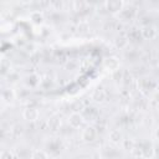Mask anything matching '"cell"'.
Returning a JSON list of instances; mask_svg holds the SVG:
<instances>
[{"instance_id": "7a4b0ae2", "label": "cell", "mask_w": 159, "mask_h": 159, "mask_svg": "<svg viewBox=\"0 0 159 159\" xmlns=\"http://www.w3.org/2000/svg\"><path fill=\"white\" fill-rule=\"evenodd\" d=\"M137 145L140 150L142 159H153V158H155V147H154L153 142L143 140L142 143H139Z\"/></svg>"}, {"instance_id": "cb8c5ba5", "label": "cell", "mask_w": 159, "mask_h": 159, "mask_svg": "<svg viewBox=\"0 0 159 159\" xmlns=\"http://www.w3.org/2000/svg\"><path fill=\"white\" fill-rule=\"evenodd\" d=\"M0 159H15V155L10 149H4L0 153Z\"/></svg>"}, {"instance_id": "484cf974", "label": "cell", "mask_w": 159, "mask_h": 159, "mask_svg": "<svg viewBox=\"0 0 159 159\" xmlns=\"http://www.w3.org/2000/svg\"><path fill=\"white\" fill-rule=\"evenodd\" d=\"M127 37H128V40H129V41H130V40H138L139 37H142V36H140V31H139V30L133 29V30L128 34V36H127Z\"/></svg>"}, {"instance_id": "8992f818", "label": "cell", "mask_w": 159, "mask_h": 159, "mask_svg": "<svg viewBox=\"0 0 159 159\" xmlns=\"http://www.w3.org/2000/svg\"><path fill=\"white\" fill-rule=\"evenodd\" d=\"M97 135H98V132L97 129L93 127V125H86L83 129H82V133H81V139L82 142L84 143H93L96 139H97Z\"/></svg>"}, {"instance_id": "52a82bcc", "label": "cell", "mask_w": 159, "mask_h": 159, "mask_svg": "<svg viewBox=\"0 0 159 159\" xmlns=\"http://www.w3.org/2000/svg\"><path fill=\"white\" fill-rule=\"evenodd\" d=\"M84 122H96L99 117V111L96 108V107H92V106H87L83 108V111L81 112Z\"/></svg>"}, {"instance_id": "30bf717a", "label": "cell", "mask_w": 159, "mask_h": 159, "mask_svg": "<svg viewBox=\"0 0 159 159\" xmlns=\"http://www.w3.org/2000/svg\"><path fill=\"white\" fill-rule=\"evenodd\" d=\"M67 122H68V124H70L71 128L78 129V128H81V127L83 125L84 119H83V117H82V114H81L80 112H72V113L67 117Z\"/></svg>"}, {"instance_id": "d4e9b609", "label": "cell", "mask_w": 159, "mask_h": 159, "mask_svg": "<svg viewBox=\"0 0 159 159\" xmlns=\"http://www.w3.org/2000/svg\"><path fill=\"white\" fill-rule=\"evenodd\" d=\"M72 6H73V10H76V11H82V10H84V7L87 6V2H84V1H73V2H72Z\"/></svg>"}, {"instance_id": "9c48e42d", "label": "cell", "mask_w": 159, "mask_h": 159, "mask_svg": "<svg viewBox=\"0 0 159 159\" xmlns=\"http://www.w3.org/2000/svg\"><path fill=\"white\" fill-rule=\"evenodd\" d=\"M22 118L30 123L37 122L40 118V111L36 107H26L22 111Z\"/></svg>"}, {"instance_id": "9a60e30c", "label": "cell", "mask_w": 159, "mask_h": 159, "mask_svg": "<svg viewBox=\"0 0 159 159\" xmlns=\"http://www.w3.org/2000/svg\"><path fill=\"white\" fill-rule=\"evenodd\" d=\"M106 97H107V93H106L104 88H103V87H99V86L96 87V88L92 91V93H91V98H92L93 102H96V103H102V102H104Z\"/></svg>"}, {"instance_id": "d6986e66", "label": "cell", "mask_w": 159, "mask_h": 159, "mask_svg": "<svg viewBox=\"0 0 159 159\" xmlns=\"http://www.w3.org/2000/svg\"><path fill=\"white\" fill-rule=\"evenodd\" d=\"M122 148L125 150V152H129V153H132V150L135 148V145H137V143H135V140L133 139V138H124L123 140H122Z\"/></svg>"}, {"instance_id": "44dd1931", "label": "cell", "mask_w": 159, "mask_h": 159, "mask_svg": "<svg viewBox=\"0 0 159 159\" xmlns=\"http://www.w3.org/2000/svg\"><path fill=\"white\" fill-rule=\"evenodd\" d=\"M30 159H48V154H47V152H45V150L36 149V150H32V152H31Z\"/></svg>"}, {"instance_id": "7402d4cb", "label": "cell", "mask_w": 159, "mask_h": 159, "mask_svg": "<svg viewBox=\"0 0 159 159\" xmlns=\"http://www.w3.org/2000/svg\"><path fill=\"white\" fill-rule=\"evenodd\" d=\"M6 78H7V82H9V83H16V82H19V80H20V75H19L16 71L11 70V71L6 75Z\"/></svg>"}, {"instance_id": "4fadbf2b", "label": "cell", "mask_w": 159, "mask_h": 159, "mask_svg": "<svg viewBox=\"0 0 159 159\" xmlns=\"http://www.w3.org/2000/svg\"><path fill=\"white\" fill-rule=\"evenodd\" d=\"M123 139H124L123 133H122L119 129L114 128V129L109 130V133H108V140H109L112 144L119 145V144H122V140H123Z\"/></svg>"}, {"instance_id": "5bb4252c", "label": "cell", "mask_w": 159, "mask_h": 159, "mask_svg": "<svg viewBox=\"0 0 159 159\" xmlns=\"http://www.w3.org/2000/svg\"><path fill=\"white\" fill-rule=\"evenodd\" d=\"M29 19L36 26H41L45 22V15H43V12L41 10H34V11H31L30 15H29Z\"/></svg>"}, {"instance_id": "f1b7e54d", "label": "cell", "mask_w": 159, "mask_h": 159, "mask_svg": "<svg viewBox=\"0 0 159 159\" xmlns=\"http://www.w3.org/2000/svg\"><path fill=\"white\" fill-rule=\"evenodd\" d=\"M81 159H91V158H81Z\"/></svg>"}, {"instance_id": "e0dca14e", "label": "cell", "mask_w": 159, "mask_h": 159, "mask_svg": "<svg viewBox=\"0 0 159 159\" xmlns=\"http://www.w3.org/2000/svg\"><path fill=\"white\" fill-rule=\"evenodd\" d=\"M47 128H48L51 132H53V133L58 132L60 128H61V119H60V117H57V116L50 117V118L47 119Z\"/></svg>"}, {"instance_id": "83f0119b", "label": "cell", "mask_w": 159, "mask_h": 159, "mask_svg": "<svg viewBox=\"0 0 159 159\" xmlns=\"http://www.w3.org/2000/svg\"><path fill=\"white\" fill-rule=\"evenodd\" d=\"M154 137H155V139L159 142V125L155 128V130H154Z\"/></svg>"}, {"instance_id": "ac0fdd59", "label": "cell", "mask_w": 159, "mask_h": 159, "mask_svg": "<svg viewBox=\"0 0 159 159\" xmlns=\"http://www.w3.org/2000/svg\"><path fill=\"white\" fill-rule=\"evenodd\" d=\"M114 45H116V47L119 48V50H127V47H128V45H129V40H128L127 36H123V35H122V36L116 37Z\"/></svg>"}, {"instance_id": "7c38bea8", "label": "cell", "mask_w": 159, "mask_h": 159, "mask_svg": "<svg viewBox=\"0 0 159 159\" xmlns=\"http://www.w3.org/2000/svg\"><path fill=\"white\" fill-rule=\"evenodd\" d=\"M103 66H104V68H106L107 71H109L111 73H113V72H116V71L119 70V67H120V62H119V60H118L117 57H114V56H109V57H107V58L104 60Z\"/></svg>"}, {"instance_id": "8fae6325", "label": "cell", "mask_w": 159, "mask_h": 159, "mask_svg": "<svg viewBox=\"0 0 159 159\" xmlns=\"http://www.w3.org/2000/svg\"><path fill=\"white\" fill-rule=\"evenodd\" d=\"M140 36L147 41H152L158 36V30L152 25H144L140 29Z\"/></svg>"}, {"instance_id": "f546056e", "label": "cell", "mask_w": 159, "mask_h": 159, "mask_svg": "<svg viewBox=\"0 0 159 159\" xmlns=\"http://www.w3.org/2000/svg\"><path fill=\"white\" fill-rule=\"evenodd\" d=\"M153 159H157V158H153Z\"/></svg>"}, {"instance_id": "6da1fadb", "label": "cell", "mask_w": 159, "mask_h": 159, "mask_svg": "<svg viewBox=\"0 0 159 159\" xmlns=\"http://www.w3.org/2000/svg\"><path fill=\"white\" fill-rule=\"evenodd\" d=\"M137 12L138 11H137V7L135 6H133V5H125L119 11V14L116 15V19L118 21H120V22H130L132 20L135 19Z\"/></svg>"}, {"instance_id": "2e32d148", "label": "cell", "mask_w": 159, "mask_h": 159, "mask_svg": "<svg viewBox=\"0 0 159 159\" xmlns=\"http://www.w3.org/2000/svg\"><path fill=\"white\" fill-rule=\"evenodd\" d=\"M1 99L5 104H12L16 99V93L12 88H4L1 92Z\"/></svg>"}, {"instance_id": "3957f363", "label": "cell", "mask_w": 159, "mask_h": 159, "mask_svg": "<svg viewBox=\"0 0 159 159\" xmlns=\"http://www.w3.org/2000/svg\"><path fill=\"white\" fill-rule=\"evenodd\" d=\"M125 6V2L123 0H108L103 2V7L107 14H111L113 16L118 15L119 11Z\"/></svg>"}, {"instance_id": "ffe728a7", "label": "cell", "mask_w": 159, "mask_h": 159, "mask_svg": "<svg viewBox=\"0 0 159 159\" xmlns=\"http://www.w3.org/2000/svg\"><path fill=\"white\" fill-rule=\"evenodd\" d=\"M10 67H11V65H10V61L7 60V58H5V57H2L1 58V61H0V68H1V75L2 76H6L11 70H10Z\"/></svg>"}, {"instance_id": "4316f807", "label": "cell", "mask_w": 159, "mask_h": 159, "mask_svg": "<svg viewBox=\"0 0 159 159\" xmlns=\"http://www.w3.org/2000/svg\"><path fill=\"white\" fill-rule=\"evenodd\" d=\"M77 66H78V63L76 62V61H68L67 63H66V68L68 70V71H73V70H76L77 68Z\"/></svg>"}, {"instance_id": "603a6c76", "label": "cell", "mask_w": 159, "mask_h": 159, "mask_svg": "<svg viewBox=\"0 0 159 159\" xmlns=\"http://www.w3.org/2000/svg\"><path fill=\"white\" fill-rule=\"evenodd\" d=\"M10 132H11V134L14 135V137H20L21 134H22V132H24V127L21 125V124H15L11 129H10Z\"/></svg>"}, {"instance_id": "ba28073f", "label": "cell", "mask_w": 159, "mask_h": 159, "mask_svg": "<svg viewBox=\"0 0 159 159\" xmlns=\"http://www.w3.org/2000/svg\"><path fill=\"white\" fill-rule=\"evenodd\" d=\"M46 149H47L48 155L57 157V155H60V153L62 150V142L57 138H51V140L46 144Z\"/></svg>"}, {"instance_id": "277c9868", "label": "cell", "mask_w": 159, "mask_h": 159, "mask_svg": "<svg viewBox=\"0 0 159 159\" xmlns=\"http://www.w3.org/2000/svg\"><path fill=\"white\" fill-rule=\"evenodd\" d=\"M138 87H139V89H140L142 92L149 94V93L154 92L155 89H158L159 83H158L155 80H153V78L144 77V78H140V80L138 81Z\"/></svg>"}, {"instance_id": "5b68a950", "label": "cell", "mask_w": 159, "mask_h": 159, "mask_svg": "<svg viewBox=\"0 0 159 159\" xmlns=\"http://www.w3.org/2000/svg\"><path fill=\"white\" fill-rule=\"evenodd\" d=\"M22 81H24V84H25L26 88H29V89H35V88H37L39 86H41L42 78H41L40 75L32 72V73L26 75Z\"/></svg>"}]
</instances>
